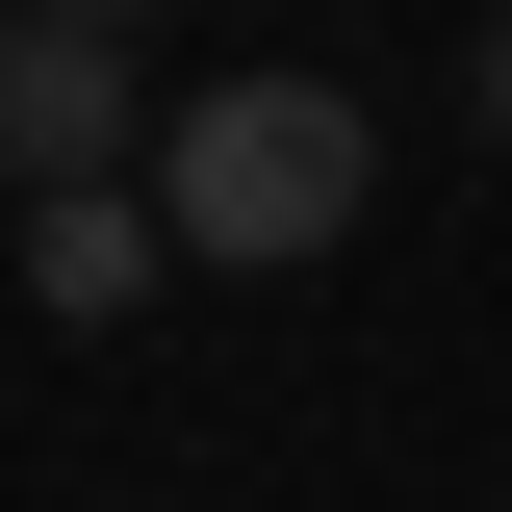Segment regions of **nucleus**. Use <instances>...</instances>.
Wrapping results in <instances>:
<instances>
[{"mask_svg": "<svg viewBox=\"0 0 512 512\" xmlns=\"http://www.w3.org/2000/svg\"><path fill=\"white\" fill-rule=\"evenodd\" d=\"M154 231L180 256H333L359 231V103L333 77H205L154 128Z\"/></svg>", "mask_w": 512, "mask_h": 512, "instance_id": "nucleus-1", "label": "nucleus"}, {"mask_svg": "<svg viewBox=\"0 0 512 512\" xmlns=\"http://www.w3.org/2000/svg\"><path fill=\"white\" fill-rule=\"evenodd\" d=\"M77 154H128L103 0H26V26H0V180H77Z\"/></svg>", "mask_w": 512, "mask_h": 512, "instance_id": "nucleus-2", "label": "nucleus"}, {"mask_svg": "<svg viewBox=\"0 0 512 512\" xmlns=\"http://www.w3.org/2000/svg\"><path fill=\"white\" fill-rule=\"evenodd\" d=\"M128 256H154V231H128L103 180H52V231H26V282H52V308H128Z\"/></svg>", "mask_w": 512, "mask_h": 512, "instance_id": "nucleus-3", "label": "nucleus"}, {"mask_svg": "<svg viewBox=\"0 0 512 512\" xmlns=\"http://www.w3.org/2000/svg\"><path fill=\"white\" fill-rule=\"evenodd\" d=\"M487 103H512V26H487Z\"/></svg>", "mask_w": 512, "mask_h": 512, "instance_id": "nucleus-4", "label": "nucleus"}]
</instances>
